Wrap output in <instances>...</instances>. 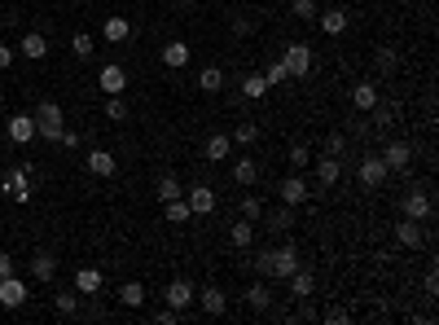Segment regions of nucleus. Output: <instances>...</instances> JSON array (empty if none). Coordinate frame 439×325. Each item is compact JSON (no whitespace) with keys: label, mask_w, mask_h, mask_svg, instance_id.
<instances>
[{"label":"nucleus","mask_w":439,"mask_h":325,"mask_svg":"<svg viewBox=\"0 0 439 325\" xmlns=\"http://www.w3.org/2000/svg\"><path fill=\"white\" fill-rule=\"evenodd\" d=\"M106 119H127V102H123V92L106 102Z\"/></svg>","instance_id":"37998d69"},{"label":"nucleus","mask_w":439,"mask_h":325,"mask_svg":"<svg viewBox=\"0 0 439 325\" xmlns=\"http://www.w3.org/2000/svg\"><path fill=\"white\" fill-rule=\"evenodd\" d=\"M391 119H396L391 106H374V123H378V128H391Z\"/></svg>","instance_id":"c03bdc74"},{"label":"nucleus","mask_w":439,"mask_h":325,"mask_svg":"<svg viewBox=\"0 0 439 325\" xmlns=\"http://www.w3.org/2000/svg\"><path fill=\"white\" fill-rule=\"evenodd\" d=\"M0 114H5V92H0Z\"/></svg>","instance_id":"603ef678"},{"label":"nucleus","mask_w":439,"mask_h":325,"mask_svg":"<svg viewBox=\"0 0 439 325\" xmlns=\"http://www.w3.org/2000/svg\"><path fill=\"white\" fill-rule=\"evenodd\" d=\"M281 62H286L290 80H303V75L312 70V48H307L303 40H295V44H286V53H281Z\"/></svg>","instance_id":"f03ea898"},{"label":"nucleus","mask_w":439,"mask_h":325,"mask_svg":"<svg viewBox=\"0 0 439 325\" xmlns=\"http://www.w3.org/2000/svg\"><path fill=\"white\" fill-rule=\"evenodd\" d=\"M400 211H404V220H430V193L426 189H408L404 193V203H400Z\"/></svg>","instance_id":"423d86ee"},{"label":"nucleus","mask_w":439,"mask_h":325,"mask_svg":"<svg viewBox=\"0 0 439 325\" xmlns=\"http://www.w3.org/2000/svg\"><path fill=\"white\" fill-rule=\"evenodd\" d=\"M290 14H295V18H303V22H317V14H321V9H317V0H290Z\"/></svg>","instance_id":"4c0bfd02"},{"label":"nucleus","mask_w":439,"mask_h":325,"mask_svg":"<svg viewBox=\"0 0 439 325\" xmlns=\"http://www.w3.org/2000/svg\"><path fill=\"white\" fill-rule=\"evenodd\" d=\"M176 5H185V9H189V5H194V0H176Z\"/></svg>","instance_id":"864d4df0"},{"label":"nucleus","mask_w":439,"mask_h":325,"mask_svg":"<svg viewBox=\"0 0 439 325\" xmlns=\"http://www.w3.org/2000/svg\"><path fill=\"white\" fill-rule=\"evenodd\" d=\"M198 84H202V92H220V88H224V70H220V66H206Z\"/></svg>","instance_id":"f704fd0d"},{"label":"nucleus","mask_w":439,"mask_h":325,"mask_svg":"<svg viewBox=\"0 0 439 325\" xmlns=\"http://www.w3.org/2000/svg\"><path fill=\"white\" fill-rule=\"evenodd\" d=\"M31 114H36V137H44V141H62L66 119H62V106L53 102V97H44V102H40Z\"/></svg>","instance_id":"f257e3e1"},{"label":"nucleus","mask_w":439,"mask_h":325,"mask_svg":"<svg viewBox=\"0 0 439 325\" xmlns=\"http://www.w3.org/2000/svg\"><path fill=\"white\" fill-rule=\"evenodd\" d=\"M277 193H281V203H286V207H303V203H307V193H312V189H307L303 171H290V176L277 185Z\"/></svg>","instance_id":"20e7f679"},{"label":"nucleus","mask_w":439,"mask_h":325,"mask_svg":"<svg viewBox=\"0 0 439 325\" xmlns=\"http://www.w3.org/2000/svg\"><path fill=\"white\" fill-rule=\"evenodd\" d=\"M9 141L31 145V141H36V114H14V119H9Z\"/></svg>","instance_id":"4468645a"},{"label":"nucleus","mask_w":439,"mask_h":325,"mask_svg":"<svg viewBox=\"0 0 439 325\" xmlns=\"http://www.w3.org/2000/svg\"><path fill=\"white\" fill-rule=\"evenodd\" d=\"M382 163L391 167V171H408V163H413V149H408L404 141H391V145L382 149Z\"/></svg>","instance_id":"2eb2a0df"},{"label":"nucleus","mask_w":439,"mask_h":325,"mask_svg":"<svg viewBox=\"0 0 439 325\" xmlns=\"http://www.w3.org/2000/svg\"><path fill=\"white\" fill-rule=\"evenodd\" d=\"M246 304H250L255 312H268V308H273V290H268V277L250 282V290H246Z\"/></svg>","instance_id":"aec40b11"},{"label":"nucleus","mask_w":439,"mask_h":325,"mask_svg":"<svg viewBox=\"0 0 439 325\" xmlns=\"http://www.w3.org/2000/svg\"><path fill=\"white\" fill-rule=\"evenodd\" d=\"M343 149H347V145H343V137H339V132L325 141V154H334V159H343Z\"/></svg>","instance_id":"49530a36"},{"label":"nucleus","mask_w":439,"mask_h":325,"mask_svg":"<svg viewBox=\"0 0 439 325\" xmlns=\"http://www.w3.org/2000/svg\"><path fill=\"white\" fill-rule=\"evenodd\" d=\"M119 304H123V308H141V304H145V286H141V282H123V286H119Z\"/></svg>","instance_id":"c85d7f7f"},{"label":"nucleus","mask_w":439,"mask_h":325,"mask_svg":"<svg viewBox=\"0 0 439 325\" xmlns=\"http://www.w3.org/2000/svg\"><path fill=\"white\" fill-rule=\"evenodd\" d=\"M185 203H189L194 215H211L216 211V189L211 185H194V189H185Z\"/></svg>","instance_id":"1a4fd4ad"},{"label":"nucleus","mask_w":439,"mask_h":325,"mask_svg":"<svg viewBox=\"0 0 439 325\" xmlns=\"http://www.w3.org/2000/svg\"><path fill=\"white\" fill-rule=\"evenodd\" d=\"M97 88L106 92V97H119V92L127 88V70H123L119 62H110V66H101V70H97Z\"/></svg>","instance_id":"39448f33"},{"label":"nucleus","mask_w":439,"mask_h":325,"mask_svg":"<svg viewBox=\"0 0 439 325\" xmlns=\"http://www.w3.org/2000/svg\"><path fill=\"white\" fill-rule=\"evenodd\" d=\"M163 211H167L171 224H189V220H194V211H189L185 198H171V203H163Z\"/></svg>","instance_id":"2f4dec72"},{"label":"nucleus","mask_w":439,"mask_h":325,"mask_svg":"<svg viewBox=\"0 0 439 325\" xmlns=\"http://www.w3.org/2000/svg\"><path fill=\"white\" fill-rule=\"evenodd\" d=\"M18 53L27 58V62H40V58L48 53V40H44L40 31H27V36H22V44H18Z\"/></svg>","instance_id":"4be33fe9"},{"label":"nucleus","mask_w":439,"mask_h":325,"mask_svg":"<svg viewBox=\"0 0 439 325\" xmlns=\"http://www.w3.org/2000/svg\"><path fill=\"white\" fill-rule=\"evenodd\" d=\"M0 189H5V193L14 198V203H27V198H31V176H27V171H22V167H14L9 176H5V185H0Z\"/></svg>","instance_id":"f8f14e48"},{"label":"nucleus","mask_w":439,"mask_h":325,"mask_svg":"<svg viewBox=\"0 0 439 325\" xmlns=\"http://www.w3.org/2000/svg\"><path fill=\"white\" fill-rule=\"evenodd\" d=\"M290 294H299V299H307V294H312V272H303V268H295L290 272Z\"/></svg>","instance_id":"473e14b6"},{"label":"nucleus","mask_w":439,"mask_h":325,"mask_svg":"<svg viewBox=\"0 0 439 325\" xmlns=\"http://www.w3.org/2000/svg\"><path fill=\"white\" fill-rule=\"evenodd\" d=\"M228 141H233V149H250L255 141H260V123H238V132H228Z\"/></svg>","instance_id":"bb28decb"},{"label":"nucleus","mask_w":439,"mask_h":325,"mask_svg":"<svg viewBox=\"0 0 439 325\" xmlns=\"http://www.w3.org/2000/svg\"><path fill=\"white\" fill-rule=\"evenodd\" d=\"M264 215V203L260 198H242V220H260Z\"/></svg>","instance_id":"79ce46f5"},{"label":"nucleus","mask_w":439,"mask_h":325,"mask_svg":"<svg viewBox=\"0 0 439 325\" xmlns=\"http://www.w3.org/2000/svg\"><path fill=\"white\" fill-rule=\"evenodd\" d=\"M339 176H343V159L325 154V159L317 163V181H321V185H339Z\"/></svg>","instance_id":"a878e982"},{"label":"nucleus","mask_w":439,"mask_h":325,"mask_svg":"<svg viewBox=\"0 0 439 325\" xmlns=\"http://www.w3.org/2000/svg\"><path fill=\"white\" fill-rule=\"evenodd\" d=\"M84 167L92 171V176H101V181H106V176H115V154H110V149H88V159H84Z\"/></svg>","instance_id":"ddd939ff"},{"label":"nucleus","mask_w":439,"mask_h":325,"mask_svg":"<svg viewBox=\"0 0 439 325\" xmlns=\"http://www.w3.org/2000/svg\"><path fill=\"white\" fill-rule=\"evenodd\" d=\"M255 181H260V163H255V159H246V154H238V163H233V185L250 189Z\"/></svg>","instance_id":"a211bd4d"},{"label":"nucleus","mask_w":439,"mask_h":325,"mask_svg":"<svg viewBox=\"0 0 439 325\" xmlns=\"http://www.w3.org/2000/svg\"><path fill=\"white\" fill-rule=\"evenodd\" d=\"M378 70H396V48H378Z\"/></svg>","instance_id":"a18cd8bd"},{"label":"nucleus","mask_w":439,"mask_h":325,"mask_svg":"<svg viewBox=\"0 0 439 325\" xmlns=\"http://www.w3.org/2000/svg\"><path fill=\"white\" fill-rule=\"evenodd\" d=\"M9 272H14V255L0 251V277H9Z\"/></svg>","instance_id":"3c124183"},{"label":"nucleus","mask_w":439,"mask_h":325,"mask_svg":"<svg viewBox=\"0 0 439 325\" xmlns=\"http://www.w3.org/2000/svg\"><path fill=\"white\" fill-rule=\"evenodd\" d=\"M264 80H268V88H273V84H286V80H290V70H286V62H281V58H277V62H268V70H264Z\"/></svg>","instance_id":"ea45409f"},{"label":"nucleus","mask_w":439,"mask_h":325,"mask_svg":"<svg viewBox=\"0 0 439 325\" xmlns=\"http://www.w3.org/2000/svg\"><path fill=\"white\" fill-rule=\"evenodd\" d=\"M154 321H159V325H176L180 312H176V308H159V312H154Z\"/></svg>","instance_id":"de8ad7c7"},{"label":"nucleus","mask_w":439,"mask_h":325,"mask_svg":"<svg viewBox=\"0 0 439 325\" xmlns=\"http://www.w3.org/2000/svg\"><path fill=\"white\" fill-rule=\"evenodd\" d=\"M22 304H27V282L14 277V272L0 277V308H22Z\"/></svg>","instance_id":"6e6552de"},{"label":"nucleus","mask_w":439,"mask_h":325,"mask_svg":"<svg viewBox=\"0 0 439 325\" xmlns=\"http://www.w3.org/2000/svg\"><path fill=\"white\" fill-rule=\"evenodd\" d=\"M202 312H206V316H224V312H228V294H224L220 286H206V290H202Z\"/></svg>","instance_id":"412c9836"},{"label":"nucleus","mask_w":439,"mask_h":325,"mask_svg":"<svg viewBox=\"0 0 439 325\" xmlns=\"http://www.w3.org/2000/svg\"><path fill=\"white\" fill-rule=\"evenodd\" d=\"M171 198H185V189H180L176 176H163L159 181V203H171Z\"/></svg>","instance_id":"58836bf2"},{"label":"nucleus","mask_w":439,"mask_h":325,"mask_svg":"<svg viewBox=\"0 0 439 325\" xmlns=\"http://www.w3.org/2000/svg\"><path fill=\"white\" fill-rule=\"evenodd\" d=\"M351 106H356V110H374V106H378V84H374V80L356 84V88H351Z\"/></svg>","instance_id":"393cba45"},{"label":"nucleus","mask_w":439,"mask_h":325,"mask_svg":"<svg viewBox=\"0 0 439 325\" xmlns=\"http://www.w3.org/2000/svg\"><path fill=\"white\" fill-rule=\"evenodd\" d=\"M163 66L185 70V66H189V44H185V40H167V44H163Z\"/></svg>","instance_id":"f3484780"},{"label":"nucleus","mask_w":439,"mask_h":325,"mask_svg":"<svg viewBox=\"0 0 439 325\" xmlns=\"http://www.w3.org/2000/svg\"><path fill=\"white\" fill-rule=\"evenodd\" d=\"M228 242H233L238 251H246V246L255 242V224H250V220H238L233 229H228Z\"/></svg>","instance_id":"7c9ffc66"},{"label":"nucleus","mask_w":439,"mask_h":325,"mask_svg":"<svg viewBox=\"0 0 439 325\" xmlns=\"http://www.w3.org/2000/svg\"><path fill=\"white\" fill-rule=\"evenodd\" d=\"M268 220H273V229H277V233H286L290 224H295V207H286V203H281V207H277Z\"/></svg>","instance_id":"e433bc0d"},{"label":"nucleus","mask_w":439,"mask_h":325,"mask_svg":"<svg viewBox=\"0 0 439 325\" xmlns=\"http://www.w3.org/2000/svg\"><path fill=\"white\" fill-rule=\"evenodd\" d=\"M286 159H290V167H295V171H303L312 154H307V145H290V154H286Z\"/></svg>","instance_id":"a19ab883"},{"label":"nucleus","mask_w":439,"mask_h":325,"mask_svg":"<svg viewBox=\"0 0 439 325\" xmlns=\"http://www.w3.org/2000/svg\"><path fill=\"white\" fill-rule=\"evenodd\" d=\"M194 294H198V290H194V282H189V277H171V282H167V308H176V312H180V308H189V304H194Z\"/></svg>","instance_id":"9d476101"},{"label":"nucleus","mask_w":439,"mask_h":325,"mask_svg":"<svg viewBox=\"0 0 439 325\" xmlns=\"http://www.w3.org/2000/svg\"><path fill=\"white\" fill-rule=\"evenodd\" d=\"M75 290H80V294H97L101 290V272L97 268H80V272H75Z\"/></svg>","instance_id":"c756f323"},{"label":"nucleus","mask_w":439,"mask_h":325,"mask_svg":"<svg viewBox=\"0 0 439 325\" xmlns=\"http://www.w3.org/2000/svg\"><path fill=\"white\" fill-rule=\"evenodd\" d=\"M27 268H31V277H36V282H53V277H58V255H48V251H36Z\"/></svg>","instance_id":"dca6fc26"},{"label":"nucleus","mask_w":439,"mask_h":325,"mask_svg":"<svg viewBox=\"0 0 439 325\" xmlns=\"http://www.w3.org/2000/svg\"><path fill=\"white\" fill-rule=\"evenodd\" d=\"M101 36H106L110 44H123L127 36H132V22H127L123 14H110V18H106V27H101Z\"/></svg>","instance_id":"5701e85b"},{"label":"nucleus","mask_w":439,"mask_h":325,"mask_svg":"<svg viewBox=\"0 0 439 325\" xmlns=\"http://www.w3.org/2000/svg\"><path fill=\"white\" fill-rule=\"evenodd\" d=\"M53 312L58 316H75L80 312V290H58L53 294Z\"/></svg>","instance_id":"cd10ccee"},{"label":"nucleus","mask_w":439,"mask_h":325,"mask_svg":"<svg viewBox=\"0 0 439 325\" xmlns=\"http://www.w3.org/2000/svg\"><path fill=\"white\" fill-rule=\"evenodd\" d=\"M255 272H260V277H273V264H268V251L255 260Z\"/></svg>","instance_id":"09e8293b"},{"label":"nucleus","mask_w":439,"mask_h":325,"mask_svg":"<svg viewBox=\"0 0 439 325\" xmlns=\"http://www.w3.org/2000/svg\"><path fill=\"white\" fill-rule=\"evenodd\" d=\"M396 242L408 246V251H418L422 246V220H400L396 224Z\"/></svg>","instance_id":"6ab92c4d"},{"label":"nucleus","mask_w":439,"mask_h":325,"mask_svg":"<svg viewBox=\"0 0 439 325\" xmlns=\"http://www.w3.org/2000/svg\"><path fill=\"white\" fill-rule=\"evenodd\" d=\"M92 48H97V44H92L88 31H75V40H70V53H75V58H92Z\"/></svg>","instance_id":"c9c22d12"},{"label":"nucleus","mask_w":439,"mask_h":325,"mask_svg":"<svg viewBox=\"0 0 439 325\" xmlns=\"http://www.w3.org/2000/svg\"><path fill=\"white\" fill-rule=\"evenodd\" d=\"M228 154H233L228 132H211V137H206V145H202V159H206V163H224Z\"/></svg>","instance_id":"9b49d317"},{"label":"nucleus","mask_w":439,"mask_h":325,"mask_svg":"<svg viewBox=\"0 0 439 325\" xmlns=\"http://www.w3.org/2000/svg\"><path fill=\"white\" fill-rule=\"evenodd\" d=\"M268 264H273V282L277 277H290V272L299 268V251L286 242V246H277V251H268Z\"/></svg>","instance_id":"0eeeda50"},{"label":"nucleus","mask_w":439,"mask_h":325,"mask_svg":"<svg viewBox=\"0 0 439 325\" xmlns=\"http://www.w3.org/2000/svg\"><path fill=\"white\" fill-rule=\"evenodd\" d=\"M9 66H14V48L0 44V70H9Z\"/></svg>","instance_id":"8fccbe9b"},{"label":"nucleus","mask_w":439,"mask_h":325,"mask_svg":"<svg viewBox=\"0 0 439 325\" xmlns=\"http://www.w3.org/2000/svg\"><path fill=\"white\" fill-rule=\"evenodd\" d=\"M264 92H268V80H264V75H246V80H242V97H250V102H260Z\"/></svg>","instance_id":"72a5a7b5"},{"label":"nucleus","mask_w":439,"mask_h":325,"mask_svg":"<svg viewBox=\"0 0 439 325\" xmlns=\"http://www.w3.org/2000/svg\"><path fill=\"white\" fill-rule=\"evenodd\" d=\"M317 22H321L325 36H343V31H347V14H343V9H321Z\"/></svg>","instance_id":"b1692460"},{"label":"nucleus","mask_w":439,"mask_h":325,"mask_svg":"<svg viewBox=\"0 0 439 325\" xmlns=\"http://www.w3.org/2000/svg\"><path fill=\"white\" fill-rule=\"evenodd\" d=\"M386 176H391V167L382 163V154H369V159H360V185L365 189H382Z\"/></svg>","instance_id":"7ed1b4c3"}]
</instances>
